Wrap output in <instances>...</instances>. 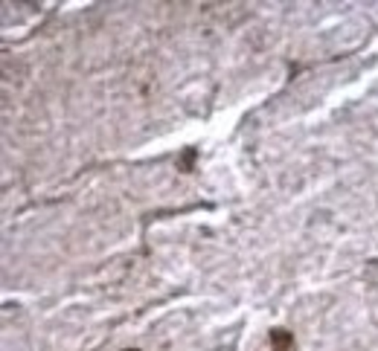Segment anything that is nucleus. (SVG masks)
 Here are the masks:
<instances>
[{"mask_svg": "<svg viewBox=\"0 0 378 351\" xmlns=\"http://www.w3.org/2000/svg\"><path fill=\"white\" fill-rule=\"evenodd\" d=\"M271 340H274V351H286V348L291 345V337H288L286 331H274Z\"/></svg>", "mask_w": 378, "mask_h": 351, "instance_id": "obj_1", "label": "nucleus"}]
</instances>
